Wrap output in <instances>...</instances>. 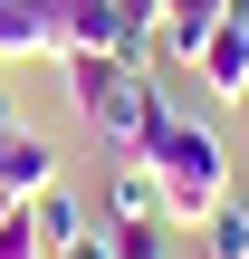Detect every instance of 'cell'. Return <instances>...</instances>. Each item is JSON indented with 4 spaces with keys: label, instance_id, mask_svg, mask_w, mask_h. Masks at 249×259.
Masks as SVG:
<instances>
[{
    "label": "cell",
    "instance_id": "cell-2",
    "mask_svg": "<svg viewBox=\"0 0 249 259\" xmlns=\"http://www.w3.org/2000/svg\"><path fill=\"white\" fill-rule=\"evenodd\" d=\"M67 96H77V115L106 135V154H115V163H134L144 125L173 106V96H163V77H154V67H125L115 48H67Z\"/></svg>",
    "mask_w": 249,
    "mask_h": 259
},
{
    "label": "cell",
    "instance_id": "cell-1",
    "mask_svg": "<svg viewBox=\"0 0 249 259\" xmlns=\"http://www.w3.org/2000/svg\"><path fill=\"white\" fill-rule=\"evenodd\" d=\"M134 163H154V183H163V221H173V231H202V211L230 202V154H221V135H211L202 115H182V106H163V115L144 125Z\"/></svg>",
    "mask_w": 249,
    "mask_h": 259
},
{
    "label": "cell",
    "instance_id": "cell-3",
    "mask_svg": "<svg viewBox=\"0 0 249 259\" xmlns=\"http://www.w3.org/2000/svg\"><path fill=\"white\" fill-rule=\"evenodd\" d=\"M192 77H202V87H211L221 106H249V19H221V29L202 38Z\"/></svg>",
    "mask_w": 249,
    "mask_h": 259
},
{
    "label": "cell",
    "instance_id": "cell-6",
    "mask_svg": "<svg viewBox=\"0 0 249 259\" xmlns=\"http://www.w3.org/2000/svg\"><path fill=\"white\" fill-rule=\"evenodd\" d=\"M29 231H38V240H48V259H58L67 240H77V231H86V202H77L67 183H48V192L29 202Z\"/></svg>",
    "mask_w": 249,
    "mask_h": 259
},
{
    "label": "cell",
    "instance_id": "cell-12",
    "mask_svg": "<svg viewBox=\"0 0 249 259\" xmlns=\"http://www.w3.org/2000/svg\"><path fill=\"white\" fill-rule=\"evenodd\" d=\"M163 19H230V0H163Z\"/></svg>",
    "mask_w": 249,
    "mask_h": 259
},
{
    "label": "cell",
    "instance_id": "cell-7",
    "mask_svg": "<svg viewBox=\"0 0 249 259\" xmlns=\"http://www.w3.org/2000/svg\"><path fill=\"white\" fill-rule=\"evenodd\" d=\"M202 259H249V202H211L202 211Z\"/></svg>",
    "mask_w": 249,
    "mask_h": 259
},
{
    "label": "cell",
    "instance_id": "cell-11",
    "mask_svg": "<svg viewBox=\"0 0 249 259\" xmlns=\"http://www.w3.org/2000/svg\"><path fill=\"white\" fill-rule=\"evenodd\" d=\"M58 259H115V231H77V240H67Z\"/></svg>",
    "mask_w": 249,
    "mask_h": 259
},
{
    "label": "cell",
    "instance_id": "cell-4",
    "mask_svg": "<svg viewBox=\"0 0 249 259\" xmlns=\"http://www.w3.org/2000/svg\"><path fill=\"white\" fill-rule=\"evenodd\" d=\"M48 183H58V144H48V135H29V125H19V135H0V192H10V202H38Z\"/></svg>",
    "mask_w": 249,
    "mask_h": 259
},
{
    "label": "cell",
    "instance_id": "cell-14",
    "mask_svg": "<svg viewBox=\"0 0 249 259\" xmlns=\"http://www.w3.org/2000/svg\"><path fill=\"white\" fill-rule=\"evenodd\" d=\"M0 211H19V202H10V192H0Z\"/></svg>",
    "mask_w": 249,
    "mask_h": 259
},
{
    "label": "cell",
    "instance_id": "cell-13",
    "mask_svg": "<svg viewBox=\"0 0 249 259\" xmlns=\"http://www.w3.org/2000/svg\"><path fill=\"white\" fill-rule=\"evenodd\" d=\"M0 135H19V106H10V87H0Z\"/></svg>",
    "mask_w": 249,
    "mask_h": 259
},
{
    "label": "cell",
    "instance_id": "cell-10",
    "mask_svg": "<svg viewBox=\"0 0 249 259\" xmlns=\"http://www.w3.org/2000/svg\"><path fill=\"white\" fill-rule=\"evenodd\" d=\"M115 19H125V38H154L163 29V0H115Z\"/></svg>",
    "mask_w": 249,
    "mask_h": 259
},
{
    "label": "cell",
    "instance_id": "cell-5",
    "mask_svg": "<svg viewBox=\"0 0 249 259\" xmlns=\"http://www.w3.org/2000/svg\"><path fill=\"white\" fill-rule=\"evenodd\" d=\"M106 211H115V221H163V183H154V163H115V173H106Z\"/></svg>",
    "mask_w": 249,
    "mask_h": 259
},
{
    "label": "cell",
    "instance_id": "cell-8",
    "mask_svg": "<svg viewBox=\"0 0 249 259\" xmlns=\"http://www.w3.org/2000/svg\"><path fill=\"white\" fill-rule=\"evenodd\" d=\"M163 231H173V221H115V259H173Z\"/></svg>",
    "mask_w": 249,
    "mask_h": 259
},
{
    "label": "cell",
    "instance_id": "cell-9",
    "mask_svg": "<svg viewBox=\"0 0 249 259\" xmlns=\"http://www.w3.org/2000/svg\"><path fill=\"white\" fill-rule=\"evenodd\" d=\"M0 259H48V240L29 231V202H19V211H0Z\"/></svg>",
    "mask_w": 249,
    "mask_h": 259
}]
</instances>
